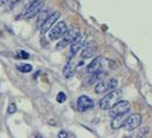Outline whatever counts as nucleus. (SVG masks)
Masks as SVG:
<instances>
[{"label": "nucleus", "mask_w": 152, "mask_h": 138, "mask_svg": "<svg viewBox=\"0 0 152 138\" xmlns=\"http://www.w3.org/2000/svg\"><path fill=\"white\" fill-rule=\"evenodd\" d=\"M129 115V112H125V113H122V115L114 117L111 122V127L113 129H119L121 127H123V125H124V123H125V121Z\"/></svg>", "instance_id": "13"}, {"label": "nucleus", "mask_w": 152, "mask_h": 138, "mask_svg": "<svg viewBox=\"0 0 152 138\" xmlns=\"http://www.w3.org/2000/svg\"><path fill=\"white\" fill-rule=\"evenodd\" d=\"M66 31H67V25H66V23L64 21H61L55 24L54 26H52V28L49 31L48 37H49L50 40H57V39H61L65 35Z\"/></svg>", "instance_id": "4"}, {"label": "nucleus", "mask_w": 152, "mask_h": 138, "mask_svg": "<svg viewBox=\"0 0 152 138\" xmlns=\"http://www.w3.org/2000/svg\"><path fill=\"white\" fill-rule=\"evenodd\" d=\"M66 98H67V97H66V94H65L64 92H59L58 94H57V97H56V100H57L59 104H63L65 100H66Z\"/></svg>", "instance_id": "17"}, {"label": "nucleus", "mask_w": 152, "mask_h": 138, "mask_svg": "<svg viewBox=\"0 0 152 138\" xmlns=\"http://www.w3.org/2000/svg\"><path fill=\"white\" fill-rule=\"evenodd\" d=\"M122 96H123V93L121 90H115V88L112 90L110 93H108L106 96H104L102 99H100V101H99L100 109H102V110H109V109L111 108L112 106H114L119 100H121Z\"/></svg>", "instance_id": "1"}, {"label": "nucleus", "mask_w": 152, "mask_h": 138, "mask_svg": "<svg viewBox=\"0 0 152 138\" xmlns=\"http://www.w3.org/2000/svg\"><path fill=\"white\" fill-rule=\"evenodd\" d=\"M140 124H141V115H139V113H134V115L127 117L123 127H124L126 131H134V129H137Z\"/></svg>", "instance_id": "7"}, {"label": "nucleus", "mask_w": 152, "mask_h": 138, "mask_svg": "<svg viewBox=\"0 0 152 138\" xmlns=\"http://www.w3.org/2000/svg\"><path fill=\"white\" fill-rule=\"evenodd\" d=\"M77 107H78V110L80 112H85L92 109L94 107V101L93 99H91L88 96L86 95H82L78 98V101H77Z\"/></svg>", "instance_id": "9"}, {"label": "nucleus", "mask_w": 152, "mask_h": 138, "mask_svg": "<svg viewBox=\"0 0 152 138\" xmlns=\"http://www.w3.org/2000/svg\"><path fill=\"white\" fill-rule=\"evenodd\" d=\"M117 86H118V81L114 78L106 80V81L100 80L99 82L96 84V86H95V92H96L97 94H104L106 92L112 91L114 88H117Z\"/></svg>", "instance_id": "2"}, {"label": "nucleus", "mask_w": 152, "mask_h": 138, "mask_svg": "<svg viewBox=\"0 0 152 138\" xmlns=\"http://www.w3.org/2000/svg\"><path fill=\"white\" fill-rule=\"evenodd\" d=\"M23 0H12V6H14V4H18V3L22 2Z\"/></svg>", "instance_id": "20"}, {"label": "nucleus", "mask_w": 152, "mask_h": 138, "mask_svg": "<svg viewBox=\"0 0 152 138\" xmlns=\"http://www.w3.org/2000/svg\"><path fill=\"white\" fill-rule=\"evenodd\" d=\"M58 137H67V134H66V133L61 132V134H58Z\"/></svg>", "instance_id": "22"}, {"label": "nucleus", "mask_w": 152, "mask_h": 138, "mask_svg": "<svg viewBox=\"0 0 152 138\" xmlns=\"http://www.w3.org/2000/svg\"><path fill=\"white\" fill-rule=\"evenodd\" d=\"M9 1H10V0H0V4H1V6H3V4L8 3Z\"/></svg>", "instance_id": "21"}, {"label": "nucleus", "mask_w": 152, "mask_h": 138, "mask_svg": "<svg viewBox=\"0 0 152 138\" xmlns=\"http://www.w3.org/2000/svg\"><path fill=\"white\" fill-rule=\"evenodd\" d=\"M50 14H51V13H50V11H49V10L39 12V16H38V18H37V27H38L39 29H40V27L42 26V24L45 22V20L50 16Z\"/></svg>", "instance_id": "15"}, {"label": "nucleus", "mask_w": 152, "mask_h": 138, "mask_svg": "<svg viewBox=\"0 0 152 138\" xmlns=\"http://www.w3.org/2000/svg\"><path fill=\"white\" fill-rule=\"evenodd\" d=\"M104 66H105V59L102 56H98L95 59H93V62L88 65V68H86V71L88 74H94V72H97V71L102 70L104 69Z\"/></svg>", "instance_id": "11"}, {"label": "nucleus", "mask_w": 152, "mask_h": 138, "mask_svg": "<svg viewBox=\"0 0 152 138\" xmlns=\"http://www.w3.org/2000/svg\"><path fill=\"white\" fill-rule=\"evenodd\" d=\"M83 50H82V53H81V57L82 58H91L92 56L95 54L96 52V44L95 42H90V43L85 44L83 45Z\"/></svg>", "instance_id": "12"}, {"label": "nucleus", "mask_w": 152, "mask_h": 138, "mask_svg": "<svg viewBox=\"0 0 152 138\" xmlns=\"http://www.w3.org/2000/svg\"><path fill=\"white\" fill-rule=\"evenodd\" d=\"M78 34H79L78 28H71V29L67 30L65 32V35L61 37V40L58 42V44L56 45V50H61V49L66 47L67 45H69L73 39L76 38V36Z\"/></svg>", "instance_id": "5"}, {"label": "nucleus", "mask_w": 152, "mask_h": 138, "mask_svg": "<svg viewBox=\"0 0 152 138\" xmlns=\"http://www.w3.org/2000/svg\"><path fill=\"white\" fill-rule=\"evenodd\" d=\"M85 43V35L83 34H78L76 36V38L73 39L70 43V53L71 55H75V54L78 52V51L81 49Z\"/></svg>", "instance_id": "10"}, {"label": "nucleus", "mask_w": 152, "mask_h": 138, "mask_svg": "<svg viewBox=\"0 0 152 138\" xmlns=\"http://www.w3.org/2000/svg\"><path fill=\"white\" fill-rule=\"evenodd\" d=\"M44 6V0H34L30 6L26 9V11L24 12V18L26 20H30V18H35L36 15L39 14V12L42 10Z\"/></svg>", "instance_id": "3"}, {"label": "nucleus", "mask_w": 152, "mask_h": 138, "mask_svg": "<svg viewBox=\"0 0 152 138\" xmlns=\"http://www.w3.org/2000/svg\"><path fill=\"white\" fill-rule=\"evenodd\" d=\"M18 70L20 72H30L32 70V66L29 64H23V65H20L18 66Z\"/></svg>", "instance_id": "16"}, {"label": "nucleus", "mask_w": 152, "mask_h": 138, "mask_svg": "<svg viewBox=\"0 0 152 138\" xmlns=\"http://www.w3.org/2000/svg\"><path fill=\"white\" fill-rule=\"evenodd\" d=\"M59 18H61V13H59V12H54V13L50 14V16L45 20V22L42 24V26H41L40 29H39L41 32V35H44L45 32L49 31V30L52 28L53 25L57 22V20H58Z\"/></svg>", "instance_id": "8"}, {"label": "nucleus", "mask_w": 152, "mask_h": 138, "mask_svg": "<svg viewBox=\"0 0 152 138\" xmlns=\"http://www.w3.org/2000/svg\"><path fill=\"white\" fill-rule=\"evenodd\" d=\"M129 108H131V106H129V101H126V100H119L114 106H112L111 108L109 109V115L111 118H114L119 115L129 112Z\"/></svg>", "instance_id": "6"}, {"label": "nucleus", "mask_w": 152, "mask_h": 138, "mask_svg": "<svg viewBox=\"0 0 152 138\" xmlns=\"http://www.w3.org/2000/svg\"><path fill=\"white\" fill-rule=\"evenodd\" d=\"M15 111H16V105H15V103H11L8 107V113L13 115V113H15Z\"/></svg>", "instance_id": "18"}, {"label": "nucleus", "mask_w": 152, "mask_h": 138, "mask_svg": "<svg viewBox=\"0 0 152 138\" xmlns=\"http://www.w3.org/2000/svg\"><path fill=\"white\" fill-rule=\"evenodd\" d=\"M18 57H20V58H28L29 54L27 53V52H25V51H20L18 52Z\"/></svg>", "instance_id": "19"}, {"label": "nucleus", "mask_w": 152, "mask_h": 138, "mask_svg": "<svg viewBox=\"0 0 152 138\" xmlns=\"http://www.w3.org/2000/svg\"><path fill=\"white\" fill-rule=\"evenodd\" d=\"M75 72H76V65L73 62H69L64 68V77L69 79L75 74Z\"/></svg>", "instance_id": "14"}]
</instances>
